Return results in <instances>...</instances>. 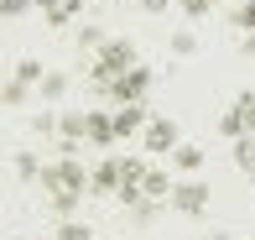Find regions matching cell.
Masks as SVG:
<instances>
[{"label":"cell","mask_w":255,"mask_h":240,"mask_svg":"<svg viewBox=\"0 0 255 240\" xmlns=\"http://www.w3.org/2000/svg\"><path fill=\"white\" fill-rule=\"evenodd\" d=\"M31 5H37V0H0V10H5V16H26Z\"/></svg>","instance_id":"cell-24"},{"label":"cell","mask_w":255,"mask_h":240,"mask_svg":"<svg viewBox=\"0 0 255 240\" xmlns=\"http://www.w3.org/2000/svg\"><path fill=\"white\" fill-rule=\"evenodd\" d=\"M141 10L146 16H161V10H172V0H141Z\"/></svg>","instance_id":"cell-25"},{"label":"cell","mask_w":255,"mask_h":240,"mask_svg":"<svg viewBox=\"0 0 255 240\" xmlns=\"http://www.w3.org/2000/svg\"><path fill=\"white\" fill-rule=\"evenodd\" d=\"M10 78H21V84H31V89H37L42 78H47V68H42L37 58H21V63H16V73H10Z\"/></svg>","instance_id":"cell-13"},{"label":"cell","mask_w":255,"mask_h":240,"mask_svg":"<svg viewBox=\"0 0 255 240\" xmlns=\"http://www.w3.org/2000/svg\"><path fill=\"white\" fill-rule=\"evenodd\" d=\"M135 131H146L141 99H135V105H115V136H135Z\"/></svg>","instance_id":"cell-8"},{"label":"cell","mask_w":255,"mask_h":240,"mask_svg":"<svg viewBox=\"0 0 255 240\" xmlns=\"http://www.w3.org/2000/svg\"><path fill=\"white\" fill-rule=\"evenodd\" d=\"M235 26L240 31H255V0H245V5L235 10Z\"/></svg>","instance_id":"cell-22"},{"label":"cell","mask_w":255,"mask_h":240,"mask_svg":"<svg viewBox=\"0 0 255 240\" xmlns=\"http://www.w3.org/2000/svg\"><path fill=\"white\" fill-rule=\"evenodd\" d=\"M57 240H94V235H89V225L68 220V225H57Z\"/></svg>","instance_id":"cell-19"},{"label":"cell","mask_w":255,"mask_h":240,"mask_svg":"<svg viewBox=\"0 0 255 240\" xmlns=\"http://www.w3.org/2000/svg\"><path fill=\"white\" fill-rule=\"evenodd\" d=\"M172 162H177V173H198V167H203V152H198V146H182V141H177Z\"/></svg>","instance_id":"cell-12"},{"label":"cell","mask_w":255,"mask_h":240,"mask_svg":"<svg viewBox=\"0 0 255 240\" xmlns=\"http://www.w3.org/2000/svg\"><path fill=\"white\" fill-rule=\"evenodd\" d=\"M37 94H42V99H63V94H68V73H47V78L37 84Z\"/></svg>","instance_id":"cell-14"},{"label":"cell","mask_w":255,"mask_h":240,"mask_svg":"<svg viewBox=\"0 0 255 240\" xmlns=\"http://www.w3.org/2000/svg\"><path fill=\"white\" fill-rule=\"evenodd\" d=\"M37 240H57V235H37Z\"/></svg>","instance_id":"cell-27"},{"label":"cell","mask_w":255,"mask_h":240,"mask_svg":"<svg viewBox=\"0 0 255 240\" xmlns=\"http://www.w3.org/2000/svg\"><path fill=\"white\" fill-rule=\"evenodd\" d=\"M172 188H177V183H172L167 173H151V167H146V178H141V193H146V199L167 204V199H172Z\"/></svg>","instance_id":"cell-9"},{"label":"cell","mask_w":255,"mask_h":240,"mask_svg":"<svg viewBox=\"0 0 255 240\" xmlns=\"http://www.w3.org/2000/svg\"><path fill=\"white\" fill-rule=\"evenodd\" d=\"M167 204H172V209H177V214H203V209H208V183H198V178L177 183Z\"/></svg>","instance_id":"cell-5"},{"label":"cell","mask_w":255,"mask_h":240,"mask_svg":"<svg viewBox=\"0 0 255 240\" xmlns=\"http://www.w3.org/2000/svg\"><path fill=\"white\" fill-rule=\"evenodd\" d=\"M47 199H52V209H57V214H73L84 193H47Z\"/></svg>","instance_id":"cell-20"},{"label":"cell","mask_w":255,"mask_h":240,"mask_svg":"<svg viewBox=\"0 0 255 240\" xmlns=\"http://www.w3.org/2000/svg\"><path fill=\"white\" fill-rule=\"evenodd\" d=\"M104 42L110 37H104L99 26H78V47H104Z\"/></svg>","instance_id":"cell-21"},{"label":"cell","mask_w":255,"mask_h":240,"mask_svg":"<svg viewBox=\"0 0 255 240\" xmlns=\"http://www.w3.org/2000/svg\"><path fill=\"white\" fill-rule=\"evenodd\" d=\"M235 162L245 167V173H255V131H245V136H235Z\"/></svg>","instance_id":"cell-11"},{"label":"cell","mask_w":255,"mask_h":240,"mask_svg":"<svg viewBox=\"0 0 255 240\" xmlns=\"http://www.w3.org/2000/svg\"><path fill=\"white\" fill-rule=\"evenodd\" d=\"M89 178H94V173H84V167H78V157H63V162L42 167L37 183H42V193H84Z\"/></svg>","instance_id":"cell-2"},{"label":"cell","mask_w":255,"mask_h":240,"mask_svg":"<svg viewBox=\"0 0 255 240\" xmlns=\"http://www.w3.org/2000/svg\"><path fill=\"white\" fill-rule=\"evenodd\" d=\"M120 183H125V162L120 157H104V162L94 167V178H89V188L94 193H120Z\"/></svg>","instance_id":"cell-6"},{"label":"cell","mask_w":255,"mask_h":240,"mask_svg":"<svg viewBox=\"0 0 255 240\" xmlns=\"http://www.w3.org/2000/svg\"><path fill=\"white\" fill-rule=\"evenodd\" d=\"M84 115H89V141H94V146H115V141H120L110 110H84Z\"/></svg>","instance_id":"cell-7"},{"label":"cell","mask_w":255,"mask_h":240,"mask_svg":"<svg viewBox=\"0 0 255 240\" xmlns=\"http://www.w3.org/2000/svg\"><path fill=\"white\" fill-rule=\"evenodd\" d=\"M172 52H177V58H193V52H198V37H193V31H177V37H172Z\"/></svg>","instance_id":"cell-18"},{"label":"cell","mask_w":255,"mask_h":240,"mask_svg":"<svg viewBox=\"0 0 255 240\" xmlns=\"http://www.w3.org/2000/svg\"><path fill=\"white\" fill-rule=\"evenodd\" d=\"M219 131H224V136H245V131H250V120L240 115V110H224V120H219Z\"/></svg>","instance_id":"cell-17"},{"label":"cell","mask_w":255,"mask_h":240,"mask_svg":"<svg viewBox=\"0 0 255 240\" xmlns=\"http://www.w3.org/2000/svg\"><path fill=\"white\" fill-rule=\"evenodd\" d=\"M125 68H135V47L125 37H110L99 47V58H94V68H89V78H94V89H104L110 78H120Z\"/></svg>","instance_id":"cell-1"},{"label":"cell","mask_w":255,"mask_h":240,"mask_svg":"<svg viewBox=\"0 0 255 240\" xmlns=\"http://www.w3.org/2000/svg\"><path fill=\"white\" fill-rule=\"evenodd\" d=\"M141 146H146L151 157H161V152H177V120H167V115L146 120V131H141Z\"/></svg>","instance_id":"cell-4"},{"label":"cell","mask_w":255,"mask_h":240,"mask_svg":"<svg viewBox=\"0 0 255 240\" xmlns=\"http://www.w3.org/2000/svg\"><path fill=\"white\" fill-rule=\"evenodd\" d=\"M146 89H151V73H146V68L135 63V68H125L120 78H110V84H104L99 94H104V99H115V105H135V99H141Z\"/></svg>","instance_id":"cell-3"},{"label":"cell","mask_w":255,"mask_h":240,"mask_svg":"<svg viewBox=\"0 0 255 240\" xmlns=\"http://www.w3.org/2000/svg\"><path fill=\"white\" fill-rule=\"evenodd\" d=\"M177 5H182V16L203 21V16H208V5H214V0H177Z\"/></svg>","instance_id":"cell-23"},{"label":"cell","mask_w":255,"mask_h":240,"mask_svg":"<svg viewBox=\"0 0 255 240\" xmlns=\"http://www.w3.org/2000/svg\"><path fill=\"white\" fill-rule=\"evenodd\" d=\"M214 5H219V0H214Z\"/></svg>","instance_id":"cell-29"},{"label":"cell","mask_w":255,"mask_h":240,"mask_svg":"<svg viewBox=\"0 0 255 240\" xmlns=\"http://www.w3.org/2000/svg\"><path fill=\"white\" fill-rule=\"evenodd\" d=\"M26 99H31V84H21V78H10V84H5V105H10V110H21Z\"/></svg>","instance_id":"cell-16"},{"label":"cell","mask_w":255,"mask_h":240,"mask_svg":"<svg viewBox=\"0 0 255 240\" xmlns=\"http://www.w3.org/2000/svg\"><path fill=\"white\" fill-rule=\"evenodd\" d=\"M245 58H255V31H245Z\"/></svg>","instance_id":"cell-26"},{"label":"cell","mask_w":255,"mask_h":240,"mask_svg":"<svg viewBox=\"0 0 255 240\" xmlns=\"http://www.w3.org/2000/svg\"><path fill=\"white\" fill-rule=\"evenodd\" d=\"M42 10H47V21L52 26H68V21L78 16V5H84V0H37Z\"/></svg>","instance_id":"cell-10"},{"label":"cell","mask_w":255,"mask_h":240,"mask_svg":"<svg viewBox=\"0 0 255 240\" xmlns=\"http://www.w3.org/2000/svg\"><path fill=\"white\" fill-rule=\"evenodd\" d=\"M16 173L26 178V183H37V178H42V162H37V152H16Z\"/></svg>","instance_id":"cell-15"},{"label":"cell","mask_w":255,"mask_h":240,"mask_svg":"<svg viewBox=\"0 0 255 240\" xmlns=\"http://www.w3.org/2000/svg\"><path fill=\"white\" fill-rule=\"evenodd\" d=\"M250 183H255V173H250Z\"/></svg>","instance_id":"cell-28"}]
</instances>
